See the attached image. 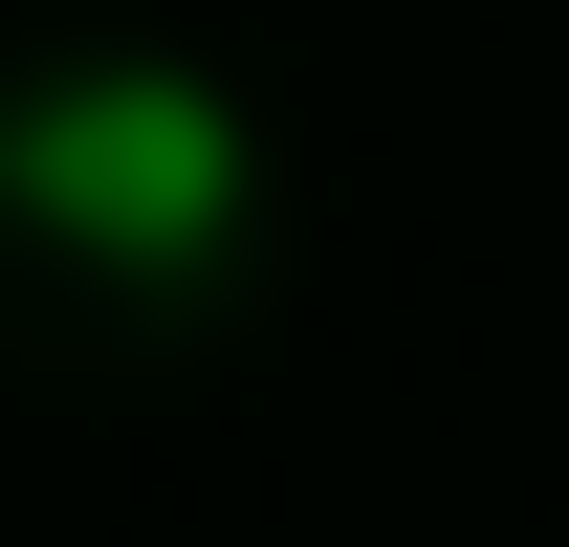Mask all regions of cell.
<instances>
[{
  "label": "cell",
  "mask_w": 569,
  "mask_h": 547,
  "mask_svg": "<svg viewBox=\"0 0 569 547\" xmlns=\"http://www.w3.org/2000/svg\"><path fill=\"white\" fill-rule=\"evenodd\" d=\"M0 198L44 241H88V263H198L241 219V110L198 67H67L0 110Z\"/></svg>",
  "instance_id": "6da1fadb"
}]
</instances>
